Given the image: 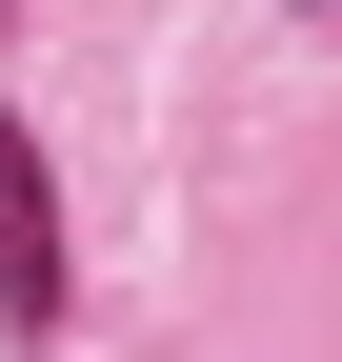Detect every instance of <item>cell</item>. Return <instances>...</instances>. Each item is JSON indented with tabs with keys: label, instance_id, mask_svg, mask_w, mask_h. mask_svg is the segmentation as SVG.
<instances>
[{
	"label": "cell",
	"instance_id": "6da1fadb",
	"mask_svg": "<svg viewBox=\"0 0 342 362\" xmlns=\"http://www.w3.org/2000/svg\"><path fill=\"white\" fill-rule=\"evenodd\" d=\"M0 322H61V181H40L20 101H0Z\"/></svg>",
	"mask_w": 342,
	"mask_h": 362
}]
</instances>
